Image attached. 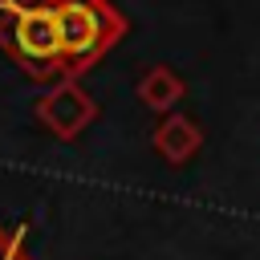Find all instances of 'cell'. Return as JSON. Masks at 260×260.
<instances>
[{
    "mask_svg": "<svg viewBox=\"0 0 260 260\" xmlns=\"http://www.w3.org/2000/svg\"><path fill=\"white\" fill-rule=\"evenodd\" d=\"M183 93H187V85H183V77H179L171 65H150V69L138 77V98H142V106H150V110H158V114H171V110L183 102Z\"/></svg>",
    "mask_w": 260,
    "mask_h": 260,
    "instance_id": "cell-5",
    "label": "cell"
},
{
    "mask_svg": "<svg viewBox=\"0 0 260 260\" xmlns=\"http://www.w3.org/2000/svg\"><path fill=\"white\" fill-rule=\"evenodd\" d=\"M0 49L37 81L61 77V28L53 0H16L0 12Z\"/></svg>",
    "mask_w": 260,
    "mask_h": 260,
    "instance_id": "cell-2",
    "label": "cell"
},
{
    "mask_svg": "<svg viewBox=\"0 0 260 260\" xmlns=\"http://www.w3.org/2000/svg\"><path fill=\"white\" fill-rule=\"evenodd\" d=\"M150 146L158 150V158H162V162L183 167V162H191V158L199 154V146H203V130H199V122H195V118L162 114V118H158V126H154V134H150Z\"/></svg>",
    "mask_w": 260,
    "mask_h": 260,
    "instance_id": "cell-4",
    "label": "cell"
},
{
    "mask_svg": "<svg viewBox=\"0 0 260 260\" xmlns=\"http://www.w3.org/2000/svg\"><path fill=\"white\" fill-rule=\"evenodd\" d=\"M61 28V77L81 81L122 37L126 16L110 0H53Z\"/></svg>",
    "mask_w": 260,
    "mask_h": 260,
    "instance_id": "cell-1",
    "label": "cell"
},
{
    "mask_svg": "<svg viewBox=\"0 0 260 260\" xmlns=\"http://www.w3.org/2000/svg\"><path fill=\"white\" fill-rule=\"evenodd\" d=\"M32 114H37V122H41L53 138L69 142V138H77L81 130L93 126V118H98V102H93V93L81 89V81L61 77L57 85L45 89V98H37Z\"/></svg>",
    "mask_w": 260,
    "mask_h": 260,
    "instance_id": "cell-3",
    "label": "cell"
},
{
    "mask_svg": "<svg viewBox=\"0 0 260 260\" xmlns=\"http://www.w3.org/2000/svg\"><path fill=\"white\" fill-rule=\"evenodd\" d=\"M0 260H37L24 248V228H0Z\"/></svg>",
    "mask_w": 260,
    "mask_h": 260,
    "instance_id": "cell-6",
    "label": "cell"
}]
</instances>
